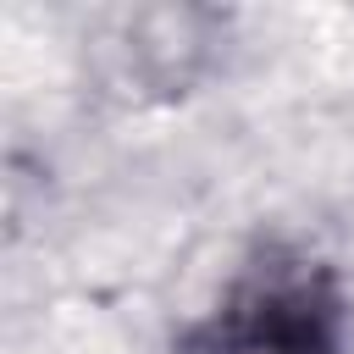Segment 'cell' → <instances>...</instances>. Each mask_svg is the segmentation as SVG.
<instances>
[{
    "label": "cell",
    "instance_id": "6da1fadb",
    "mask_svg": "<svg viewBox=\"0 0 354 354\" xmlns=\"http://www.w3.org/2000/svg\"><path fill=\"white\" fill-rule=\"evenodd\" d=\"M177 354H354L348 282L321 249L260 238L183 326Z\"/></svg>",
    "mask_w": 354,
    "mask_h": 354
},
{
    "label": "cell",
    "instance_id": "7a4b0ae2",
    "mask_svg": "<svg viewBox=\"0 0 354 354\" xmlns=\"http://www.w3.org/2000/svg\"><path fill=\"white\" fill-rule=\"evenodd\" d=\"M221 28H227V17L199 11V6H155V11L122 17V33L111 44L116 88H127V94H183L188 83H199L210 72Z\"/></svg>",
    "mask_w": 354,
    "mask_h": 354
}]
</instances>
